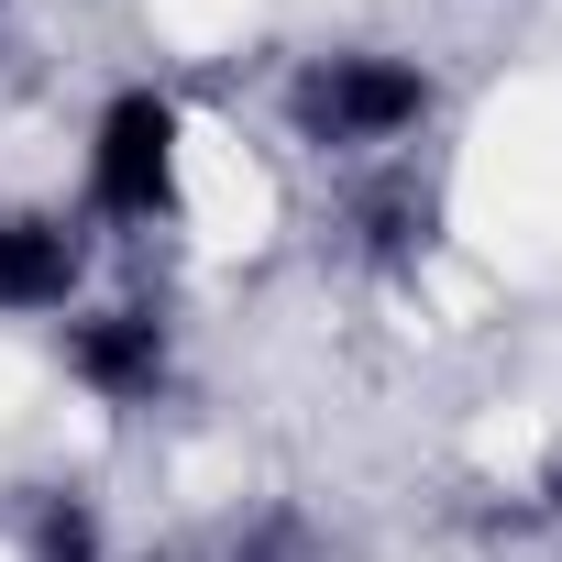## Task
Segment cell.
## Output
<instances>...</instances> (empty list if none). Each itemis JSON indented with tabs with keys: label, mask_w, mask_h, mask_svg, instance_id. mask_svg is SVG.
<instances>
[{
	"label": "cell",
	"mask_w": 562,
	"mask_h": 562,
	"mask_svg": "<svg viewBox=\"0 0 562 562\" xmlns=\"http://www.w3.org/2000/svg\"><path fill=\"white\" fill-rule=\"evenodd\" d=\"M441 122V78L408 45H310L288 67V133L321 166H397L419 155V133Z\"/></svg>",
	"instance_id": "obj_1"
},
{
	"label": "cell",
	"mask_w": 562,
	"mask_h": 562,
	"mask_svg": "<svg viewBox=\"0 0 562 562\" xmlns=\"http://www.w3.org/2000/svg\"><path fill=\"white\" fill-rule=\"evenodd\" d=\"M177 199H188V111L166 78H122L78 144V221L111 243H144L177 221Z\"/></svg>",
	"instance_id": "obj_2"
},
{
	"label": "cell",
	"mask_w": 562,
	"mask_h": 562,
	"mask_svg": "<svg viewBox=\"0 0 562 562\" xmlns=\"http://www.w3.org/2000/svg\"><path fill=\"white\" fill-rule=\"evenodd\" d=\"M56 364L89 408L144 419L177 397V321H166V299H78L56 321Z\"/></svg>",
	"instance_id": "obj_3"
},
{
	"label": "cell",
	"mask_w": 562,
	"mask_h": 562,
	"mask_svg": "<svg viewBox=\"0 0 562 562\" xmlns=\"http://www.w3.org/2000/svg\"><path fill=\"white\" fill-rule=\"evenodd\" d=\"M100 276V232L78 199H0V321H67Z\"/></svg>",
	"instance_id": "obj_4"
},
{
	"label": "cell",
	"mask_w": 562,
	"mask_h": 562,
	"mask_svg": "<svg viewBox=\"0 0 562 562\" xmlns=\"http://www.w3.org/2000/svg\"><path fill=\"white\" fill-rule=\"evenodd\" d=\"M342 221H353V254H364L375 276H408V265H430V243H441V188L419 177V155H397V166H364V177H353Z\"/></svg>",
	"instance_id": "obj_5"
},
{
	"label": "cell",
	"mask_w": 562,
	"mask_h": 562,
	"mask_svg": "<svg viewBox=\"0 0 562 562\" xmlns=\"http://www.w3.org/2000/svg\"><path fill=\"white\" fill-rule=\"evenodd\" d=\"M23 562H122L111 507L89 485H34L23 496Z\"/></svg>",
	"instance_id": "obj_6"
},
{
	"label": "cell",
	"mask_w": 562,
	"mask_h": 562,
	"mask_svg": "<svg viewBox=\"0 0 562 562\" xmlns=\"http://www.w3.org/2000/svg\"><path fill=\"white\" fill-rule=\"evenodd\" d=\"M199 562H331V551H321V529L299 507H254V518H221Z\"/></svg>",
	"instance_id": "obj_7"
}]
</instances>
